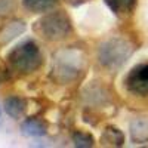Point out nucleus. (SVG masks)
Masks as SVG:
<instances>
[{"label":"nucleus","mask_w":148,"mask_h":148,"mask_svg":"<svg viewBox=\"0 0 148 148\" xmlns=\"http://www.w3.org/2000/svg\"><path fill=\"white\" fill-rule=\"evenodd\" d=\"M8 61L15 71L28 74V73L36 71L42 65L43 56L39 46L33 40H27L12 49L8 55Z\"/></svg>","instance_id":"nucleus-1"},{"label":"nucleus","mask_w":148,"mask_h":148,"mask_svg":"<svg viewBox=\"0 0 148 148\" xmlns=\"http://www.w3.org/2000/svg\"><path fill=\"white\" fill-rule=\"evenodd\" d=\"M130 53H132V46L126 40L110 39L99 46L98 58H99V62L104 67L110 70H116L126 62Z\"/></svg>","instance_id":"nucleus-2"},{"label":"nucleus","mask_w":148,"mask_h":148,"mask_svg":"<svg viewBox=\"0 0 148 148\" xmlns=\"http://www.w3.org/2000/svg\"><path fill=\"white\" fill-rule=\"evenodd\" d=\"M36 30L46 40H62L71 33V22L62 12H52L43 16L36 25Z\"/></svg>","instance_id":"nucleus-3"},{"label":"nucleus","mask_w":148,"mask_h":148,"mask_svg":"<svg viewBox=\"0 0 148 148\" xmlns=\"http://www.w3.org/2000/svg\"><path fill=\"white\" fill-rule=\"evenodd\" d=\"M80 62L82 61L77 58L76 53L73 52H64L62 56H56L55 64L52 68L53 77L61 83H68L77 77L80 71Z\"/></svg>","instance_id":"nucleus-4"},{"label":"nucleus","mask_w":148,"mask_h":148,"mask_svg":"<svg viewBox=\"0 0 148 148\" xmlns=\"http://www.w3.org/2000/svg\"><path fill=\"white\" fill-rule=\"evenodd\" d=\"M129 92L135 95L147 96L148 95V64L136 65L125 80Z\"/></svg>","instance_id":"nucleus-5"},{"label":"nucleus","mask_w":148,"mask_h":148,"mask_svg":"<svg viewBox=\"0 0 148 148\" xmlns=\"http://www.w3.org/2000/svg\"><path fill=\"white\" fill-rule=\"evenodd\" d=\"M5 111L12 119H22L27 111V102L19 96H9L5 99Z\"/></svg>","instance_id":"nucleus-6"},{"label":"nucleus","mask_w":148,"mask_h":148,"mask_svg":"<svg viewBox=\"0 0 148 148\" xmlns=\"http://www.w3.org/2000/svg\"><path fill=\"white\" fill-rule=\"evenodd\" d=\"M24 135H27V136H43L46 135L47 132V125L42 120V119H36V117H31V119H27L25 121L22 123L21 126Z\"/></svg>","instance_id":"nucleus-7"},{"label":"nucleus","mask_w":148,"mask_h":148,"mask_svg":"<svg viewBox=\"0 0 148 148\" xmlns=\"http://www.w3.org/2000/svg\"><path fill=\"white\" fill-rule=\"evenodd\" d=\"M24 31H25V24H24V21H12L0 31V43L6 45L10 40H14L16 36L22 34Z\"/></svg>","instance_id":"nucleus-8"},{"label":"nucleus","mask_w":148,"mask_h":148,"mask_svg":"<svg viewBox=\"0 0 148 148\" xmlns=\"http://www.w3.org/2000/svg\"><path fill=\"white\" fill-rule=\"evenodd\" d=\"M104 2L117 16H126L132 14L135 5H136V0H104Z\"/></svg>","instance_id":"nucleus-9"},{"label":"nucleus","mask_w":148,"mask_h":148,"mask_svg":"<svg viewBox=\"0 0 148 148\" xmlns=\"http://www.w3.org/2000/svg\"><path fill=\"white\" fill-rule=\"evenodd\" d=\"M56 3L58 0H22L24 8L34 14H43V12L52 10Z\"/></svg>","instance_id":"nucleus-10"},{"label":"nucleus","mask_w":148,"mask_h":148,"mask_svg":"<svg viewBox=\"0 0 148 148\" xmlns=\"http://www.w3.org/2000/svg\"><path fill=\"white\" fill-rule=\"evenodd\" d=\"M101 142L104 145H114V147H119L125 142V135L121 133V130H119L117 127H107L102 138H101Z\"/></svg>","instance_id":"nucleus-11"},{"label":"nucleus","mask_w":148,"mask_h":148,"mask_svg":"<svg viewBox=\"0 0 148 148\" xmlns=\"http://www.w3.org/2000/svg\"><path fill=\"white\" fill-rule=\"evenodd\" d=\"M71 141L76 147H82V148H86V147H92L93 145V138L92 135L86 133V132H74L73 136H71Z\"/></svg>","instance_id":"nucleus-12"},{"label":"nucleus","mask_w":148,"mask_h":148,"mask_svg":"<svg viewBox=\"0 0 148 148\" xmlns=\"http://www.w3.org/2000/svg\"><path fill=\"white\" fill-rule=\"evenodd\" d=\"M65 2L71 6H79L82 3H86V2H89V0H65Z\"/></svg>","instance_id":"nucleus-13"},{"label":"nucleus","mask_w":148,"mask_h":148,"mask_svg":"<svg viewBox=\"0 0 148 148\" xmlns=\"http://www.w3.org/2000/svg\"><path fill=\"white\" fill-rule=\"evenodd\" d=\"M0 114H2V111H0Z\"/></svg>","instance_id":"nucleus-14"}]
</instances>
